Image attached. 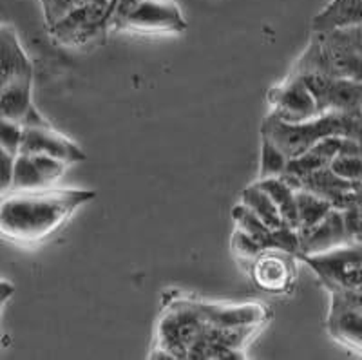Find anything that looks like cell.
<instances>
[{
	"label": "cell",
	"instance_id": "1",
	"mask_svg": "<svg viewBox=\"0 0 362 360\" xmlns=\"http://www.w3.org/2000/svg\"><path fill=\"white\" fill-rule=\"evenodd\" d=\"M95 196L90 190L74 189L15 190L0 203V232L17 241H40Z\"/></svg>",
	"mask_w": 362,
	"mask_h": 360
},
{
	"label": "cell",
	"instance_id": "2",
	"mask_svg": "<svg viewBox=\"0 0 362 360\" xmlns=\"http://www.w3.org/2000/svg\"><path fill=\"white\" fill-rule=\"evenodd\" d=\"M261 136L274 141L290 160L329 136L362 141V118L361 112H322L305 122L288 123L268 115L261 125Z\"/></svg>",
	"mask_w": 362,
	"mask_h": 360
},
{
	"label": "cell",
	"instance_id": "3",
	"mask_svg": "<svg viewBox=\"0 0 362 360\" xmlns=\"http://www.w3.org/2000/svg\"><path fill=\"white\" fill-rule=\"evenodd\" d=\"M312 73L362 82V54L346 45L334 31L312 33V40L297 60L292 74Z\"/></svg>",
	"mask_w": 362,
	"mask_h": 360
},
{
	"label": "cell",
	"instance_id": "4",
	"mask_svg": "<svg viewBox=\"0 0 362 360\" xmlns=\"http://www.w3.org/2000/svg\"><path fill=\"white\" fill-rule=\"evenodd\" d=\"M116 0H87L51 24L49 35L62 45H86L109 31Z\"/></svg>",
	"mask_w": 362,
	"mask_h": 360
},
{
	"label": "cell",
	"instance_id": "5",
	"mask_svg": "<svg viewBox=\"0 0 362 360\" xmlns=\"http://www.w3.org/2000/svg\"><path fill=\"white\" fill-rule=\"evenodd\" d=\"M329 291L362 294V245L350 243L325 254L303 255Z\"/></svg>",
	"mask_w": 362,
	"mask_h": 360
},
{
	"label": "cell",
	"instance_id": "6",
	"mask_svg": "<svg viewBox=\"0 0 362 360\" xmlns=\"http://www.w3.org/2000/svg\"><path fill=\"white\" fill-rule=\"evenodd\" d=\"M205 320L202 319L192 301H177L170 304L169 311L158 324V340L165 359H187L194 340L202 335Z\"/></svg>",
	"mask_w": 362,
	"mask_h": 360
},
{
	"label": "cell",
	"instance_id": "7",
	"mask_svg": "<svg viewBox=\"0 0 362 360\" xmlns=\"http://www.w3.org/2000/svg\"><path fill=\"white\" fill-rule=\"evenodd\" d=\"M315 98L319 112H361L362 82L326 74H297Z\"/></svg>",
	"mask_w": 362,
	"mask_h": 360
},
{
	"label": "cell",
	"instance_id": "8",
	"mask_svg": "<svg viewBox=\"0 0 362 360\" xmlns=\"http://www.w3.org/2000/svg\"><path fill=\"white\" fill-rule=\"evenodd\" d=\"M272 112L276 118L288 123H299L315 118L319 112L315 98L297 74H290L283 83L276 86L268 93Z\"/></svg>",
	"mask_w": 362,
	"mask_h": 360
},
{
	"label": "cell",
	"instance_id": "9",
	"mask_svg": "<svg viewBox=\"0 0 362 360\" xmlns=\"http://www.w3.org/2000/svg\"><path fill=\"white\" fill-rule=\"evenodd\" d=\"M187 22L174 0H140L119 29L140 33H181Z\"/></svg>",
	"mask_w": 362,
	"mask_h": 360
},
{
	"label": "cell",
	"instance_id": "10",
	"mask_svg": "<svg viewBox=\"0 0 362 360\" xmlns=\"http://www.w3.org/2000/svg\"><path fill=\"white\" fill-rule=\"evenodd\" d=\"M283 178L292 185L293 189L310 190V192L317 194V196L325 197L326 201L332 203L334 209L339 210H344L346 207L350 205L351 201H354L355 192H357V187L361 185L342 180L329 167L319 168V170H313L300 178H292L286 176V174H283Z\"/></svg>",
	"mask_w": 362,
	"mask_h": 360
},
{
	"label": "cell",
	"instance_id": "11",
	"mask_svg": "<svg viewBox=\"0 0 362 360\" xmlns=\"http://www.w3.org/2000/svg\"><path fill=\"white\" fill-rule=\"evenodd\" d=\"M299 257H303V255L325 254V252H329V250L350 245V233H348V228H346L342 210H329L325 219H321L315 226L299 233Z\"/></svg>",
	"mask_w": 362,
	"mask_h": 360
},
{
	"label": "cell",
	"instance_id": "12",
	"mask_svg": "<svg viewBox=\"0 0 362 360\" xmlns=\"http://www.w3.org/2000/svg\"><path fill=\"white\" fill-rule=\"evenodd\" d=\"M18 154H45L62 160L67 165L80 163L86 158L78 145L73 144L66 136L58 134L51 125L24 129Z\"/></svg>",
	"mask_w": 362,
	"mask_h": 360
},
{
	"label": "cell",
	"instance_id": "13",
	"mask_svg": "<svg viewBox=\"0 0 362 360\" xmlns=\"http://www.w3.org/2000/svg\"><path fill=\"white\" fill-rule=\"evenodd\" d=\"M202 319L212 326H259L267 310L259 304H206L192 301Z\"/></svg>",
	"mask_w": 362,
	"mask_h": 360
},
{
	"label": "cell",
	"instance_id": "14",
	"mask_svg": "<svg viewBox=\"0 0 362 360\" xmlns=\"http://www.w3.org/2000/svg\"><path fill=\"white\" fill-rule=\"evenodd\" d=\"M255 283L268 291L286 290L293 279V265L290 254L279 250H264L254 259Z\"/></svg>",
	"mask_w": 362,
	"mask_h": 360
},
{
	"label": "cell",
	"instance_id": "15",
	"mask_svg": "<svg viewBox=\"0 0 362 360\" xmlns=\"http://www.w3.org/2000/svg\"><path fill=\"white\" fill-rule=\"evenodd\" d=\"M22 76H33L31 62L11 25L0 24V89Z\"/></svg>",
	"mask_w": 362,
	"mask_h": 360
},
{
	"label": "cell",
	"instance_id": "16",
	"mask_svg": "<svg viewBox=\"0 0 362 360\" xmlns=\"http://www.w3.org/2000/svg\"><path fill=\"white\" fill-rule=\"evenodd\" d=\"M342 141H344L342 136H329V138L317 141L300 156L290 158L284 174L292 178H300L313 170H319V168L329 167L332 160L341 152Z\"/></svg>",
	"mask_w": 362,
	"mask_h": 360
},
{
	"label": "cell",
	"instance_id": "17",
	"mask_svg": "<svg viewBox=\"0 0 362 360\" xmlns=\"http://www.w3.org/2000/svg\"><path fill=\"white\" fill-rule=\"evenodd\" d=\"M357 24H362V0H329L313 17L312 33H328Z\"/></svg>",
	"mask_w": 362,
	"mask_h": 360
},
{
	"label": "cell",
	"instance_id": "18",
	"mask_svg": "<svg viewBox=\"0 0 362 360\" xmlns=\"http://www.w3.org/2000/svg\"><path fill=\"white\" fill-rule=\"evenodd\" d=\"M31 80L33 76H22L0 89V118L13 120L22 125V120L31 111Z\"/></svg>",
	"mask_w": 362,
	"mask_h": 360
},
{
	"label": "cell",
	"instance_id": "19",
	"mask_svg": "<svg viewBox=\"0 0 362 360\" xmlns=\"http://www.w3.org/2000/svg\"><path fill=\"white\" fill-rule=\"evenodd\" d=\"M261 189L270 196L274 201V205L279 210V216L283 219V225L296 228L299 226V219H297V207H296V189L288 181L281 178H267V180L255 181Z\"/></svg>",
	"mask_w": 362,
	"mask_h": 360
},
{
	"label": "cell",
	"instance_id": "20",
	"mask_svg": "<svg viewBox=\"0 0 362 360\" xmlns=\"http://www.w3.org/2000/svg\"><path fill=\"white\" fill-rule=\"evenodd\" d=\"M296 207H297V219H299V226L297 232H306L317 223L325 219L326 214L334 209L329 201L325 197L317 196V194L310 192L305 189H296Z\"/></svg>",
	"mask_w": 362,
	"mask_h": 360
},
{
	"label": "cell",
	"instance_id": "21",
	"mask_svg": "<svg viewBox=\"0 0 362 360\" xmlns=\"http://www.w3.org/2000/svg\"><path fill=\"white\" fill-rule=\"evenodd\" d=\"M239 203H243L245 207H248L268 228H279V226H283L279 210L274 205V201L270 199V196L257 183L250 185V187H247L241 192V201Z\"/></svg>",
	"mask_w": 362,
	"mask_h": 360
},
{
	"label": "cell",
	"instance_id": "22",
	"mask_svg": "<svg viewBox=\"0 0 362 360\" xmlns=\"http://www.w3.org/2000/svg\"><path fill=\"white\" fill-rule=\"evenodd\" d=\"M47 183L44 178L40 176L38 168L35 167L31 156L28 154H17L13 160V170H11V187L13 190H37L45 189Z\"/></svg>",
	"mask_w": 362,
	"mask_h": 360
},
{
	"label": "cell",
	"instance_id": "23",
	"mask_svg": "<svg viewBox=\"0 0 362 360\" xmlns=\"http://www.w3.org/2000/svg\"><path fill=\"white\" fill-rule=\"evenodd\" d=\"M288 158L277 147L274 141L261 136V167H259V180L267 178H281L286 172Z\"/></svg>",
	"mask_w": 362,
	"mask_h": 360
},
{
	"label": "cell",
	"instance_id": "24",
	"mask_svg": "<svg viewBox=\"0 0 362 360\" xmlns=\"http://www.w3.org/2000/svg\"><path fill=\"white\" fill-rule=\"evenodd\" d=\"M232 217H234V223L235 226H238V230L248 233L252 238H255L261 243V246H263V239L267 238V233L270 232L272 228H268V226L264 225L259 217L255 216L248 207H245L243 203H238V205L234 207V210H232Z\"/></svg>",
	"mask_w": 362,
	"mask_h": 360
},
{
	"label": "cell",
	"instance_id": "25",
	"mask_svg": "<svg viewBox=\"0 0 362 360\" xmlns=\"http://www.w3.org/2000/svg\"><path fill=\"white\" fill-rule=\"evenodd\" d=\"M329 168L342 180L362 183V154L358 152H339L329 163Z\"/></svg>",
	"mask_w": 362,
	"mask_h": 360
},
{
	"label": "cell",
	"instance_id": "26",
	"mask_svg": "<svg viewBox=\"0 0 362 360\" xmlns=\"http://www.w3.org/2000/svg\"><path fill=\"white\" fill-rule=\"evenodd\" d=\"M342 216L350 233V241L362 245V183L357 187L354 201L342 210Z\"/></svg>",
	"mask_w": 362,
	"mask_h": 360
},
{
	"label": "cell",
	"instance_id": "27",
	"mask_svg": "<svg viewBox=\"0 0 362 360\" xmlns=\"http://www.w3.org/2000/svg\"><path fill=\"white\" fill-rule=\"evenodd\" d=\"M22 134H24V127H22L21 123L13 122V120L0 118V145L13 158L21 151Z\"/></svg>",
	"mask_w": 362,
	"mask_h": 360
},
{
	"label": "cell",
	"instance_id": "28",
	"mask_svg": "<svg viewBox=\"0 0 362 360\" xmlns=\"http://www.w3.org/2000/svg\"><path fill=\"white\" fill-rule=\"evenodd\" d=\"M232 248H234L235 254L243 259H255L261 252H264L261 243L255 238L248 236V233L241 232V230H235L234 239H232Z\"/></svg>",
	"mask_w": 362,
	"mask_h": 360
},
{
	"label": "cell",
	"instance_id": "29",
	"mask_svg": "<svg viewBox=\"0 0 362 360\" xmlns=\"http://www.w3.org/2000/svg\"><path fill=\"white\" fill-rule=\"evenodd\" d=\"M346 45H350L351 50L357 51L358 54H362V24L350 25V28L344 29H335L334 31Z\"/></svg>",
	"mask_w": 362,
	"mask_h": 360
},
{
	"label": "cell",
	"instance_id": "30",
	"mask_svg": "<svg viewBox=\"0 0 362 360\" xmlns=\"http://www.w3.org/2000/svg\"><path fill=\"white\" fill-rule=\"evenodd\" d=\"M8 291H11V288H8L6 284H0V303L6 299V295H8Z\"/></svg>",
	"mask_w": 362,
	"mask_h": 360
},
{
	"label": "cell",
	"instance_id": "31",
	"mask_svg": "<svg viewBox=\"0 0 362 360\" xmlns=\"http://www.w3.org/2000/svg\"><path fill=\"white\" fill-rule=\"evenodd\" d=\"M51 2H53V0H40V4H42V11H44V9H47L49 8V4Z\"/></svg>",
	"mask_w": 362,
	"mask_h": 360
},
{
	"label": "cell",
	"instance_id": "32",
	"mask_svg": "<svg viewBox=\"0 0 362 360\" xmlns=\"http://www.w3.org/2000/svg\"><path fill=\"white\" fill-rule=\"evenodd\" d=\"M358 111H361V118H362V98H361V107H358Z\"/></svg>",
	"mask_w": 362,
	"mask_h": 360
},
{
	"label": "cell",
	"instance_id": "33",
	"mask_svg": "<svg viewBox=\"0 0 362 360\" xmlns=\"http://www.w3.org/2000/svg\"><path fill=\"white\" fill-rule=\"evenodd\" d=\"M344 294H348V291H344ZM350 295H354V294H350ZM354 297H357V295H354ZM357 299H361V297H357ZM362 301V299H361Z\"/></svg>",
	"mask_w": 362,
	"mask_h": 360
}]
</instances>
